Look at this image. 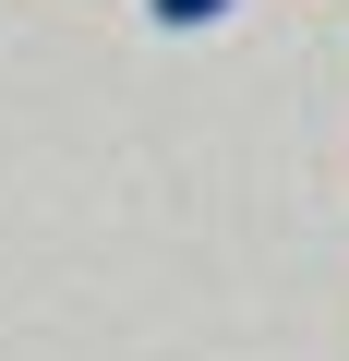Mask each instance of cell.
Listing matches in <instances>:
<instances>
[{
  "label": "cell",
  "mask_w": 349,
  "mask_h": 361,
  "mask_svg": "<svg viewBox=\"0 0 349 361\" xmlns=\"http://www.w3.org/2000/svg\"><path fill=\"white\" fill-rule=\"evenodd\" d=\"M229 13H241V0H157V25H169V37H193V25H229Z\"/></svg>",
  "instance_id": "6da1fadb"
}]
</instances>
